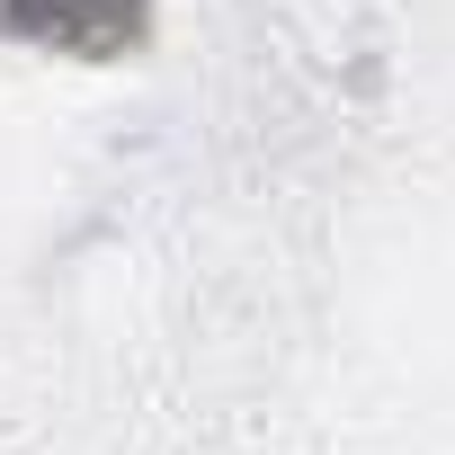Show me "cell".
I'll use <instances>...</instances> for the list:
<instances>
[{
  "label": "cell",
  "mask_w": 455,
  "mask_h": 455,
  "mask_svg": "<svg viewBox=\"0 0 455 455\" xmlns=\"http://www.w3.org/2000/svg\"><path fill=\"white\" fill-rule=\"evenodd\" d=\"M0 28L36 54L116 63V54L143 45V0H0Z\"/></svg>",
  "instance_id": "1"
}]
</instances>
